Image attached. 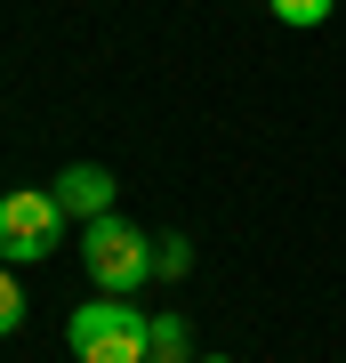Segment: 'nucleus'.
<instances>
[{
    "instance_id": "39448f33",
    "label": "nucleus",
    "mask_w": 346,
    "mask_h": 363,
    "mask_svg": "<svg viewBox=\"0 0 346 363\" xmlns=\"http://www.w3.org/2000/svg\"><path fill=\"white\" fill-rule=\"evenodd\" d=\"M266 9L282 16L290 33H314V25H330V9H338V0H266Z\"/></svg>"
},
{
    "instance_id": "9d476101",
    "label": "nucleus",
    "mask_w": 346,
    "mask_h": 363,
    "mask_svg": "<svg viewBox=\"0 0 346 363\" xmlns=\"http://www.w3.org/2000/svg\"><path fill=\"white\" fill-rule=\"evenodd\" d=\"M145 363H161V355H145Z\"/></svg>"
},
{
    "instance_id": "1a4fd4ad",
    "label": "nucleus",
    "mask_w": 346,
    "mask_h": 363,
    "mask_svg": "<svg viewBox=\"0 0 346 363\" xmlns=\"http://www.w3.org/2000/svg\"><path fill=\"white\" fill-rule=\"evenodd\" d=\"M193 363H233V355H193Z\"/></svg>"
},
{
    "instance_id": "6e6552de",
    "label": "nucleus",
    "mask_w": 346,
    "mask_h": 363,
    "mask_svg": "<svg viewBox=\"0 0 346 363\" xmlns=\"http://www.w3.org/2000/svg\"><path fill=\"white\" fill-rule=\"evenodd\" d=\"M185 267H193V259H185V242H178V234H169V242L154 250V274H185Z\"/></svg>"
},
{
    "instance_id": "7ed1b4c3",
    "label": "nucleus",
    "mask_w": 346,
    "mask_h": 363,
    "mask_svg": "<svg viewBox=\"0 0 346 363\" xmlns=\"http://www.w3.org/2000/svg\"><path fill=\"white\" fill-rule=\"evenodd\" d=\"M64 210L49 186H16V194H0V259L8 267H33V259H49V250L64 242Z\"/></svg>"
},
{
    "instance_id": "f257e3e1",
    "label": "nucleus",
    "mask_w": 346,
    "mask_h": 363,
    "mask_svg": "<svg viewBox=\"0 0 346 363\" xmlns=\"http://www.w3.org/2000/svg\"><path fill=\"white\" fill-rule=\"evenodd\" d=\"M81 363H145L154 355V315H137L129 298H81L64 323Z\"/></svg>"
},
{
    "instance_id": "20e7f679",
    "label": "nucleus",
    "mask_w": 346,
    "mask_h": 363,
    "mask_svg": "<svg viewBox=\"0 0 346 363\" xmlns=\"http://www.w3.org/2000/svg\"><path fill=\"white\" fill-rule=\"evenodd\" d=\"M49 194H57V210H64L73 226H89V218H105V210H113V169L73 162V169H64V178L49 186Z\"/></svg>"
},
{
    "instance_id": "f03ea898",
    "label": "nucleus",
    "mask_w": 346,
    "mask_h": 363,
    "mask_svg": "<svg viewBox=\"0 0 346 363\" xmlns=\"http://www.w3.org/2000/svg\"><path fill=\"white\" fill-rule=\"evenodd\" d=\"M81 267H89V283H97L105 298H129L145 274H154V242H145L129 218H113V210H105V218L81 226Z\"/></svg>"
},
{
    "instance_id": "423d86ee",
    "label": "nucleus",
    "mask_w": 346,
    "mask_h": 363,
    "mask_svg": "<svg viewBox=\"0 0 346 363\" xmlns=\"http://www.w3.org/2000/svg\"><path fill=\"white\" fill-rule=\"evenodd\" d=\"M154 355L161 363H193L185 355V315H154Z\"/></svg>"
},
{
    "instance_id": "0eeeda50",
    "label": "nucleus",
    "mask_w": 346,
    "mask_h": 363,
    "mask_svg": "<svg viewBox=\"0 0 346 363\" xmlns=\"http://www.w3.org/2000/svg\"><path fill=\"white\" fill-rule=\"evenodd\" d=\"M16 323H25V291H16V274H8V259H0V339H8Z\"/></svg>"
}]
</instances>
